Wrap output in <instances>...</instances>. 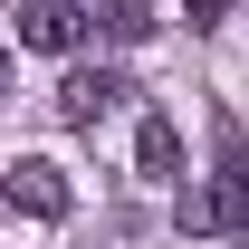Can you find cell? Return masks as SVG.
<instances>
[{
  "instance_id": "1",
  "label": "cell",
  "mask_w": 249,
  "mask_h": 249,
  "mask_svg": "<svg viewBox=\"0 0 249 249\" xmlns=\"http://www.w3.org/2000/svg\"><path fill=\"white\" fill-rule=\"evenodd\" d=\"M124 96H134V87H124V67H67L58 96H48V115H58V124H106Z\"/></svg>"
},
{
  "instance_id": "2",
  "label": "cell",
  "mask_w": 249,
  "mask_h": 249,
  "mask_svg": "<svg viewBox=\"0 0 249 249\" xmlns=\"http://www.w3.org/2000/svg\"><path fill=\"white\" fill-rule=\"evenodd\" d=\"M0 192H10V211H19V220H67V201H77V192H67V173H58V163H10V182H0Z\"/></svg>"
},
{
  "instance_id": "3",
  "label": "cell",
  "mask_w": 249,
  "mask_h": 249,
  "mask_svg": "<svg viewBox=\"0 0 249 249\" xmlns=\"http://www.w3.org/2000/svg\"><path fill=\"white\" fill-rule=\"evenodd\" d=\"M201 230H240L249 220V163H240V144H220V163H211V201H201Z\"/></svg>"
},
{
  "instance_id": "4",
  "label": "cell",
  "mask_w": 249,
  "mask_h": 249,
  "mask_svg": "<svg viewBox=\"0 0 249 249\" xmlns=\"http://www.w3.org/2000/svg\"><path fill=\"white\" fill-rule=\"evenodd\" d=\"M77 29H87V10H77V0H29V10H19V48L67 58V48H77Z\"/></svg>"
},
{
  "instance_id": "5",
  "label": "cell",
  "mask_w": 249,
  "mask_h": 249,
  "mask_svg": "<svg viewBox=\"0 0 249 249\" xmlns=\"http://www.w3.org/2000/svg\"><path fill=\"white\" fill-rule=\"evenodd\" d=\"M134 163H144V182H182V134H173V115H144Z\"/></svg>"
},
{
  "instance_id": "6",
  "label": "cell",
  "mask_w": 249,
  "mask_h": 249,
  "mask_svg": "<svg viewBox=\"0 0 249 249\" xmlns=\"http://www.w3.org/2000/svg\"><path fill=\"white\" fill-rule=\"evenodd\" d=\"M87 19H96V29H106V38H124V48H134V38L154 29V0H96Z\"/></svg>"
},
{
  "instance_id": "7",
  "label": "cell",
  "mask_w": 249,
  "mask_h": 249,
  "mask_svg": "<svg viewBox=\"0 0 249 249\" xmlns=\"http://www.w3.org/2000/svg\"><path fill=\"white\" fill-rule=\"evenodd\" d=\"M192 10V29H220V19H230V0H182Z\"/></svg>"
},
{
  "instance_id": "8",
  "label": "cell",
  "mask_w": 249,
  "mask_h": 249,
  "mask_svg": "<svg viewBox=\"0 0 249 249\" xmlns=\"http://www.w3.org/2000/svg\"><path fill=\"white\" fill-rule=\"evenodd\" d=\"M0 87H10V48H0Z\"/></svg>"
}]
</instances>
